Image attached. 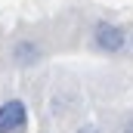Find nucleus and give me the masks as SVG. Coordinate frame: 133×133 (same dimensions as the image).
<instances>
[{
    "label": "nucleus",
    "mask_w": 133,
    "mask_h": 133,
    "mask_svg": "<svg viewBox=\"0 0 133 133\" xmlns=\"http://www.w3.org/2000/svg\"><path fill=\"white\" fill-rule=\"evenodd\" d=\"M93 46L102 53H121L127 46V31L115 22H96L93 25Z\"/></svg>",
    "instance_id": "obj_1"
},
{
    "label": "nucleus",
    "mask_w": 133,
    "mask_h": 133,
    "mask_svg": "<svg viewBox=\"0 0 133 133\" xmlns=\"http://www.w3.org/2000/svg\"><path fill=\"white\" fill-rule=\"evenodd\" d=\"M28 124V108L22 99H6L0 105V133H19Z\"/></svg>",
    "instance_id": "obj_2"
},
{
    "label": "nucleus",
    "mask_w": 133,
    "mask_h": 133,
    "mask_svg": "<svg viewBox=\"0 0 133 133\" xmlns=\"http://www.w3.org/2000/svg\"><path fill=\"white\" fill-rule=\"evenodd\" d=\"M37 59H40V50H37L34 40H19L12 46V62L16 65H34Z\"/></svg>",
    "instance_id": "obj_3"
},
{
    "label": "nucleus",
    "mask_w": 133,
    "mask_h": 133,
    "mask_svg": "<svg viewBox=\"0 0 133 133\" xmlns=\"http://www.w3.org/2000/svg\"><path fill=\"white\" fill-rule=\"evenodd\" d=\"M121 133H133V118H127V124H124V130Z\"/></svg>",
    "instance_id": "obj_4"
},
{
    "label": "nucleus",
    "mask_w": 133,
    "mask_h": 133,
    "mask_svg": "<svg viewBox=\"0 0 133 133\" xmlns=\"http://www.w3.org/2000/svg\"><path fill=\"white\" fill-rule=\"evenodd\" d=\"M130 46H133V34H130Z\"/></svg>",
    "instance_id": "obj_5"
}]
</instances>
